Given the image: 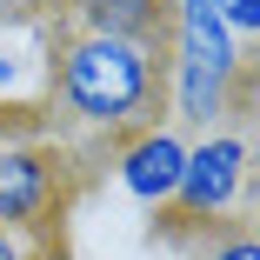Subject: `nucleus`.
<instances>
[{"instance_id":"nucleus-8","label":"nucleus","mask_w":260,"mask_h":260,"mask_svg":"<svg viewBox=\"0 0 260 260\" xmlns=\"http://www.w3.org/2000/svg\"><path fill=\"white\" fill-rule=\"evenodd\" d=\"M214 14L227 20V34H234L240 47H253V34H260V0H214Z\"/></svg>"},{"instance_id":"nucleus-9","label":"nucleus","mask_w":260,"mask_h":260,"mask_svg":"<svg viewBox=\"0 0 260 260\" xmlns=\"http://www.w3.org/2000/svg\"><path fill=\"white\" fill-rule=\"evenodd\" d=\"M0 260H34L27 234H14V227H0Z\"/></svg>"},{"instance_id":"nucleus-3","label":"nucleus","mask_w":260,"mask_h":260,"mask_svg":"<svg viewBox=\"0 0 260 260\" xmlns=\"http://www.w3.org/2000/svg\"><path fill=\"white\" fill-rule=\"evenodd\" d=\"M247 134H207L187 147L180 160V187H174V220L180 227H220L234 207L247 200Z\"/></svg>"},{"instance_id":"nucleus-4","label":"nucleus","mask_w":260,"mask_h":260,"mask_svg":"<svg viewBox=\"0 0 260 260\" xmlns=\"http://www.w3.org/2000/svg\"><path fill=\"white\" fill-rule=\"evenodd\" d=\"M67 200V160L40 140H0V227H47Z\"/></svg>"},{"instance_id":"nucleus-2","label":"nucleus","mask_w":260,"mask_h":260,"mask_svg":"<svg viewBox=\"0 0 260 260\" xmlns=\"http://www.w3.org/2000/svg\"><path fill=\"white\" fill-rule=\"evenodd\" d=\"M167 100H174V120L193 134H220L227 114L247 120V107H253V54L227 34L214 0H174Z\"/></svg>"},{"instance_id":"nucleus-5","label":"nucleus","mask_w":260,"mask_h":260,"mask_svg":"<svg viewBox=\"0 0 260 260\" xmlns=\"http://www.w3.org/2000/svg\"><path fill=\"white\" fill-rule=\"evenodd\" d=\"M180 160H187L180 127H140V134H127V140H120L114 174H120V187H127L134 200L167 207V200H174V187H180Z\"/></svg>"},{"instance_id":"nucleus-7","label":"nucleus","mask_w":260,"mask_h":260,"mask_svg":"<svg viewBox=\"0 0 260 260\" xmlns=\"http://www.w3.org/2000/svg\"><path fill=\"white\" fill-rule=\"evenodd\" d=\"M193 260H260V240H253L247 220H220V227H207Z\"/></svg>"},{"instance_id":"nucleus-6","label":"nucleus","mask_w":260,"mask_h":260,"mask_svg":"<svg viewBox=\"0 0 260 260\" xmlns=\"http://www.w3.org/2000/svg\"><path fill=\"white\" fill-rule=\"evenodd\" d=\"M80 34H107V40H134L167 54L174 40V0H74Z\"/></svg>"},{"instance_id":"nucleus-1","label":"nucleus","mask_w":260,"mask_h":260,"mask_svg":"<svg viewBox=\"0 0 260 260\" xmlns=\"http://www.w3.org/2000/svg\"><path fill=\"white\" fill-rule=\"evenodd\" d=\"M54 100L60 114L93 134H140L167 114V54L107 34H67L54 47Z\"/></svg>"}]
</instances>
